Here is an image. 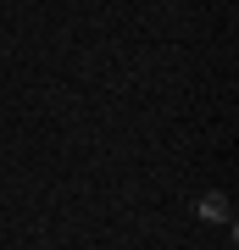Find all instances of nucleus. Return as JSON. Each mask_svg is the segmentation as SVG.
<instances>
[{"instance_id":"obj_1","label":"nucleus","mask_w":239,"mask_h":250,"mask_svg":"<svg viewBox=\"0 0 239 250\" xmlns=\"http://www.w3.org/2000/svg\"><path fill=\"white\" fill-rule=\"evenodd\" d=\"M200 217H206V223H228V195H206L200 200Z\"/></svg>"}]
</instances>
